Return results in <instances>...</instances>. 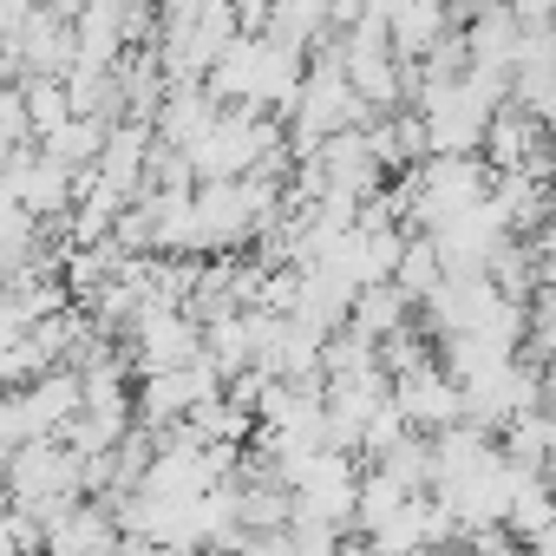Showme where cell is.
Returning a JSON list of instances; mask_svg holds the SVG:
<instances>
[{
	"instance_id": "obj_1",
	"label": "cell",
	"mask_w": 556,
	"mask_h": 556,
	"mask_svg": "<svg viewBox=\"0 0 556 556\" xmlns=\"http://www.w3.org/2000/svg\"><path fill=\"white\" fill-rule=\"evenodd\" d=\"M282 210L268 177H236V184H197L190 190V255L203 249H236L262 236V223Z\"/></svg>"
},
{
	"instance_id": "obj_2",
	"label": "cell",
	"mask_w": 556,
	"mask_h": 556,
	"mask_svg": "<svg viewBox=\"0 0 556 556\" xmlns=\"http://www.w3.org/2000/svg\"><path fill=\"white\" fill-rule=\"evenodd\" d=\"M484 190H491L484 164H471V157H426V164H413V177L400 184L393 210L413 216V223H426V236H432V229L458 223L465 210H478Z\"/></svg>"
},
{
	"instance_id": "obj_3",
	"label": "cell",
	"mask_w": 556,
	"mask_h": 556,
	"mask_svg": "<svg viewBox=\"0 0 556 556\" xmlns=\"http://www.w3.org/2000/svg\"><path fill=\"white\" fill-rule=\"evenodd\" d=\"M275 484L289 491V504H295L302 517H315V523H328V530H348L361 471H354V458H341V452H308V458H295V465L275 471Z\"/></svg>"
},
{
	"instance_id": "obj_4",
	"label": "cell",
	"mask_w": 556,
	"mask_h": 556,
	"mask_svg": "<svg viewBox=\"0 0 556 556\" xmlns=\"http://www.w3.org/2000/svg\"><path fill=\"white\" fill-rule=\"evenodd\" d=\"M387 406L400 413V426L413 432H445V426H458L465 413H458V387L445 380V367H432V361H419V367H406V374H393V387H387Z\"/></svg>"
},
{
	"instance_id": "obj_5",
	"label": "cell",
	"mask_w": 556,
	"mask_h": 556,
	"mask_svg": "<svg viewBox=\"0 0 556 556\" xmlns=\"http://www.w3.org/2000/svg\"><path fill=\"white\" fill-rule=\"evenodd\" d=\"M131 348H138V374H170V367H190L203 354V328L177 308H138Z\"/></svg>"
},
{
	"instance_id": "obj_6",
	"label": "cell",
	"mask_w": 556,
	"mask_h": 556,
	"mask_svg": "<svg viewBox=\"0 0 556 556\" xmlns=\"http://www.w3.org/2000/svg\"><path fill=\"white\" fill-rule=\"evenodd\" d=\"M40 549H47V556H112V549H118V523H112L105 504L79 497L73 510H60V517L40 530Z\"/></svg>"
},
{
	"instance_id": "obj_7",
	"label": "cell",
	"mask_w": 556,
	"mask_h": 556,
	"mask_svg": "<svg viewBox=\"0 0 556 556\" xmlns=\"http://www.w3.org/2000/svg\"><path fill=\"white\" fill-rule=\"evenodd\" d=\"M210 118H216V105H210L203 86H164V99H157V144L164 151H190L210 131Z\"/></svg>"
},
{
	"instance_id": "obj_8",
	"label": "cell",
	"mask_w": 556,
	"mask_h": 556,
	"mask_svg": "<svg viewBox=\"0 0 556 556\" xmlns=\"http://www.w3.org/2000/svg\"><path fill=\"white\" fill-rule=\"evenodd\" d=\"M406 295L393 289V282H374V289H361L354 295V308H348V334H361V341H393V334H406Z\"/></svg>"
},
{
	"instance_id": "obj_9",
	"label": "cell",
	"mask_w": 556,
	"mask_h": 556,
	"mask_svg": "<svg viewBox=\"0 0 556 556\" xmlns=\"http://www.w3.org/2000/svg\"><path fill=\"white\" fill-rule=\"evenodd\" d=\"M27 549H40V530L14 510H0V556H27Z\"/></svg>"
},
{
	"instance_id": "obj_10",
	"label": "cell",
	"mask_w": 556,
	"mask_h": 556,
	"mask_svg": "<svg viewBox=\"0 0 556 556\" xmlns=\"http://www.w3.org/2000/svg\"><path fill=\"white\" fill-rule=\"evenodd\" d=\"M112 556H157V549H151V543H138V536H118V549H112Z\"/></svg>"
}]
</instances>
